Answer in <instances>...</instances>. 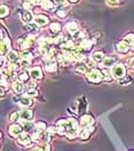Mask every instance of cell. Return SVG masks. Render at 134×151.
Masks as SVG:
<instances>
[{"label":"cell","instance_id":"cell-1","mask_svg":"<svg viewBox=\"0 0 134 151\" xmlns=\"http://www.w3.org/2000/svg\"><path fill=\"white\" fill-rule=\"evenodd\" d=\"M85 76H86L87 80L93 83V84H97V83L103 80V72L99 69H95V68L89 69V71Z\"/></svg>","mask_w":134,"mask_h":151},{"label":"cell","instance_id":"cell-2","mask_svg":"<svg viewBox=\"0 0 134 151\" xmlns=\"http://www.w3.org/2000/svg\"><path fill=\"white\" fill-rule=\"evenodd\" d=\"M35 41H36L35 35H30L28 37H22L21 39H19V46L22 50H27L33 46Z\"/></svg>","mask_w":134,"mask_h":151},{"label":"cell","instance_id":"cell-3","mask_svg":"<svg viewBox=\"0 0 134 151\" xmlns=\"http://www.w3.org/2000/svg\"><path fill=\"white\" fill-rule=\"evenodd\" d=\"M111 75L115 79H123L127 75V71H126V68L123 64H115V65L111 68Z\"/></svg>","mask_w":134,"mask_h":151},{"label":"cell","instance_id":"cell-4","mask_svg":"<svg viewBox=\"0 0 134 151\" xmlns=\"http://www.w3.org/2000/svg\"><path fill=\"white\" fill-rule=\"evenodd\" d=\"M66 30L69 35L71 36H76L77 33L81 30L80 29V24L78 22H75V21H71V22H68L66 24Z\"/></svg>","mask_w":134,"mask_h":151},{"label":"cell","instance_id":"cell-5","mask_svg":"<svg viewBox=\"0 0 134 151\" xmlns=\"http://www.w3.org/2000/svg\"><path fill=\"white\" fill-rule=\"evenodd\" d=\"M24 132L23 127L21 126V124H13L9 126V129H8V133L12 137H19L22 133Z\"/></svg>","mask_w":134,"mask_h":151},{"label":"cell","instance_id":"cell-6","mask_svg":"<svg viewBox=\"0 0 134 151\" xmlns=\"http://www.w3.org/2000/svg\"><path fill=\"white\" fill-rule=\"evenodd\" d=\"M30 77L32 78V80H41L43 77H44V72H43V69L40 66H33L31 68L29 71Z\"/></svg>","mask_w":134,"mask_h":151},{"label":"cell","instance_id":"cell-7","mask_svg":"<svg viewBox=\"0 0 134 151\" xmlns=\"http://www.w3.org/2000/svg\"><path fill=\"white\" fill-rule=\"evenodd\" d=\"M94 40L91 39V38H86L81 41H79V46L78 47L81 49V52H89L92 48H93V45H94Z\"/></svg>","mask_w":134,"mask_h":151},{"label":"cell","instance_id":"cell-8","mask_svg":"<svg viewBox=\"0 0 134 151\" xmlns=\"http://www.w3.org/2000/svg\"><path fill=\"white\" fill-rule=\"evenodd\" d=\"M31 142H32V137L28 134V132H23L17 137V143L22 147H28L31 144Z\"/></svg>","mask_w":134,"mask_h":151},{"label":"cell","instance_id":"cell-9","mask_svg":"<svg viewBox=\"0 0 134 151\" xmlns=\"http://www.w3.org/2000/svg\"><path fill=\"white\" fill-rule=\"evenodd\" d=\"M94 122H95V120H94V118H93L92 114L85 113V114H83V116L80 117L79 124H80L81 127H87V126H92V125H94Z\"/></svg>","mask_w":134,"mask_h":151},{"label":"cell","instance_id":"cell-10","mask_svg":"<svg viewBox=\"0 0 134 151\" xmlns=\"http://www.w3.org/2000/svg\"><path fill=\"white\" fill-rule=\"evenodd\" d=\"M130 49H131V46L125 40H120L116 44V52L119 54H127Z\"/></svg>","mask_w":134,"mask_h":151},{"label":"cell","instance_id":"cell-11","mask_svg":"<svg viewBox=\"0 0 134 151\" xmlns=\"http://www.w3.org/2000/svg\"><path fill=\"white\" fill-rule=\"evenodd\" d=\"M10 47H12V44H10L9 38L1 39V58L6 57V55L8 54V52L10 50Z\"/></svg>","mask_w":134,"mask_h":151},{"label":"cell","instance_id":"cell-12","mask_svg":"<svg viewBox=\"0 0 134 151\" xmlns=\"http://www.w3.org/2000/svg\"><path fill=\"white\" fill-rule=\"evenodd\" d=\"M45 63H46L45 69H46L47 72H56V70H58V61L55 58L46 60Z\"/></svg>","mask_w":134,"mask_h":151},{"label":"cell","instance_id":"cell-13","mask_svg":"<svg viewBox=\"0 0 134 151\" xmlns=\"http://www.w3.org/2000/svg\"><path fill=\"white\" fill-rule=\"evenodd\" d=\"M17 101H19V103L21 106H23V108H30L33 102H32V97H30L28 95H23V96H21L17 99Z\"/></svg>","mask_w":134,"mask_h":151},{"label":"cell","instance_id":"cell-14","mask_svg":"<svg viewBox=\"0 0 134 151\" xmlns=\"http://www.w3.org/2000/svg\"><path fill=\"white\" fill-rule=\"evenodd\" d=\"M21 55L16 50H9L8 54L6 55V60L9 62V63H19Z\"/></svg>","mask_w":134,"mask_h":151},{"label":"cell","instance_id":"cell-15","mask_svg":"<svg viewBox=\"0 0 134 151\" xmlns=\"http://www.w3.org/2000/svg\"><path fill=\"white\" fill-rule=\"evenodd\" d=\"M117 62H118V56H114V55H111V56H105L102 65L104 66V68H112L115 64H117Z\"/></svg>","mask_w":134,"mask_h":151},{"label":"cell","instance_id":"cell-16","mask_svg":"<svg viewBox=\"0 0 134 151\" xmlns=\"http://www.w3.org/2000/svg\"><path fill=\"white\" fill-rule=\"evenodd\" d=\"M19 116H21V119L22 120H28V122H31L33 119V112L32 110H30L28 108H24L21 112H19Z\"/></svg>","mask_w":134,"mask_h":151},{"label":"cell","instance_id":"cell-17","mask_svg":"<svg viewBox=\"0 0 134 151\" xmlns=\"http://www.w3.org/2000/svg\"><path fill=\"white\" fill-rule=\"evenodd\" d=\"M21 19H22V22L25 23V24L32 23V21H35L32 13L29 12V10H23V12L21 13Z\"/></svg>","mask_w":134,"mask_h":151},{"label":"cell","instance_id":"cell-18","mask_svg":"<svg viewBox=\"0 0 134 151\" xmlns=\"http://www.w3.org/2000/svg\"><path fill=\"white\" fill-rule=\"evenodd\" d=\"M35 23L39 25V27H46L48 23H49V19H48V16L46 15H37L36 17H35Z\"/></svg>","mask_w":134,"mask_h":151},{"label":"cell","instance_id":"cell-19","mask_svg":"<svg viewBox=\"0 0 134 151\" xmlns=\"http://www.w3.org/2000/svg\"><path fill=\"white\" fill-rule=\"evenodd\" d=\"M40 5H41V8L43 9L49 10V12H52V10H54L56 8V4L53 0H43Z\"/></svg>","mask_w":134,"mask_h":151},{"label":"cell","instance_id":"cell-20","mask_svg":"<svg viewBox=\"0 0 134 151\" xmlns=\"http://www.w3.org/2000/svg\"><path fill=\"white\" fill-rule=\"evenodd\" d=\"M12 88H13V91H14L16 94H21V93L24 92V85H23L22 81H19V79H17V80H14V81L12 83Z\"/></svg>","mask_w":134,"mask_h":151},{"label":"cell","instance_id":"cell-21","mask_svg":"<svg viewBox=\"0 0 134 151\" xmlns=\"http://www.w3.org/2000/svg\"><path fill=\"white\" fill-rule=\"evenodd\" d=\"M37 42H38L39 47H50L54 44L53 39H50V38L48 37H40L37 40Z\"/></svg>","mask_w":134,"mask_h":151},{"label":"cell","instance_id":"cell-22","mask_svg":"<svg viewBox=\"0 0 134 151\" xmlns=\"http://www.w3.org/2000/svg\"><path fill=\"white\" fill-rule=\"evenodd\" d=\"M76 71L78 72V73H84V75H86L87 72L89 71V66L86 64V62L80 61V62H78V63H77Z\"/></svg>","mask_w":134,"mask_h":151},{"label":"cell","instance_id":"cell-23","mask_svg":"<svg viewBox=\"0 0 134 151\" xmlns=\"http://www.w3.org/2000/svg\"><path fill=\"white\" fill-rule=\"evenodd\" d=\"M69 13V9H68L67 5H63V6H58V8L55 9V14L56 16L60 17V19H64Z\"/></svg>","mask_w":134,"mask_h":151},{"label":"cell","instance_id":"cell-24","mask_svg":"<svg viewBox=\"0 0 134 151\" xmlns=\"http://www.w3.org/2000/svg\"><path fill=\"white\" fill-rule=\"evenodd\" d=\"M104 58H105V55H104V53L103 52H101V50H99V52H95V53H93V55H92V60L95 62L96 64L99 63H103V61H104Z\"/></svg>","mask_w":134,"mask_h":151},{"label":"cell","instance_id":"cell-25","mask_svg":"<svg viewBox=\"0 0 134 151\" xmlns=\"http://www.w3.org/2000/svg\"><path fill=\"white\" fill-rule=\"evenodd\" d=\"M61 29H62V25H61L60 22H56V21H55V22H52V23L49 24V31H50L53 35L60 33Z\"/></svg>","mask_w":134,"mask_h":151},{"label":"cell","instance_id":"cell-26","mask_svg":"<svg viewBox=\"0 0 134 151\" xmlns=\"http://www.w3.org/2000/svg\"><path fill=\"white\" fill-rule=\"evenodd\" d=\"M50 140H52V134L48 132L47 129L40 132V134H39V141H43L44 143H49Z\"/></svg>","mask_w":134,"mask_h":151},{"label":"cell","instance_id":"cell-27","mask_svg":"<svg viewBox=\"0 0 134 151\" xmlns=\"http://www.w3.org/2000/svg\"><path fill=\"white\" fill-rule=\"evenodd\" d=\"M21 124V126L23 127V129H24V132H30L33 127H35V125H32L31 122H28V120H21L19 122Z\"/></svg>","mask_w":134,"mask_h":151},{"label":"cell","instance_id":"cell-28","mask_svg":"<svg viewBox=\"0 0 134 151\" xmlns=\"http://www.w3.org/2000/svg\"><path fill=\"white\" fill-rule=\"evenodd\" d=\"M35 128L40 131V132H43V131H46V129H47L48 126L44 120H39V122H36V123H35Z\"/></svg>","mask_w":134,"mask_h":151},{"label":"cell","instance_id":"cell-29","mask_svg":"<svg viewBox=\"0 0 134 151\" xmlns=\"http://www.w3.org/2000/svg\"><path fill=\"white\" fill-rule=\"evenodd\" d=\"M17 78H19V81H22V83H28V80H29V78H30V73L27 72V70H23L22 72L19 73Z\"/></svg>","mask_w":134,"mask_h":151},{"label":"cell","instance_id":"cell-30","mask_svg":"<svg viewBox=\"0 0 134 151\" xmlns=\"http://www.w3.org/2000/svg\"><path fill=\"white\" fill-rule=\"evenodd\" d=\"M19 55H21V58H22V60H27V61H31V60L33 58V54L30 52L29 49L22 50V53H21Z\"/></svg>","mask_w":134,"mask_h":151},{"label":"cell","instance_id":"cell-31","mask_svg":"<svg viewBox=\"0 0 134 151\" xmlns=\"http://www.w3.org/2000/svg\"><path fill=\"white\" fill-rule=\"evenodd\" d=\"M124 40L131 46V49L134 50V33H128L124 37Z\"/></svg>","mask_w":134,"mask_h":151},{"label":"cell","instance_id":"cell-32","mask_svg":"<svg viewBox=\"0 0 134 151\" xmlns=\"http://www.w3.org/2000/svg\"><path fill=\"white\" fill-rule=\"evenodd\" d=\"M22 6H23V9L24 10H29L30 12V10H32V8L36 6V4H35V2H32L31 0H24Z\"/></svg>","mask_w":134,"mask_h":151},{"label":"cell","instance_id":"cell-33","mask_svg":"<svg viewBox=\"0 0 134 151\" xmlns=\"http://www.w3.org/2000/svg\"><path fill=\"white\" fill-rule=\"evenodd\" d=\"M64 40H66V38L63 36V33H58L55 37L53 38V42H54L55 45H61Z\"/></svg>","mask_w":134,"mask_h":151},{"label":"cell","instance_id":"cell-34","mask_svg":"<svg viewBox=\"0 0 134 151\" xmlns=\"http://www.w3.org/2000/svg\"><path fill=\"white\" fill-rule=\"evenodd\" d=\"M8 15H9V8L7 6H5V5H1V7H0V16H1V19L7 17Z\"/></svg>","mask_w":134,"mask_h":151},{"label":"cell","instance_id":"cell-35","mask_svg":"<svg viewBox=\"0 0 134 151\" xmlns=\"http://www.w3.org/2000/svg\"><path fill=\"white\" fill-rule=\"evenodd\" d=\"M75 38H76V40H78V41H81V40H84V39L88 38V36H87V32L85 31V30H80L76 36H75Z\"/></svg>","mask_w":134,"mask_h":151},{"label":"cell","instance_id":"cell-36","mask_svg":"<svg viewBox=\"0 0 134 151\" xmlns=\"http://www.w3.org/2000/svg\"><path fill=\"white\" fill-rule=\"evenodd\" d=\"M28 96H30V97H38L39 96V92L37 91V88H29L28 91H27V94Z\"/></svg>","mask_w":134,"mask_h":151},{"label":"cell","instance_id":"cell-37","mask_svg":"<svg viewBox=\"0 0 134 151\" xmlns=\"http://www.w3.org/2000/svg\"><path fill=\"white\" fill-rule=\"evenodd\" d=\"M103 72V80H105V81H108V83H110L111 80H112V75H111V72H108L107 70H105V68H104V70L102 71Z\"/></svg>","mask_w":134,"mask_h":151},{"label":"cell","instance_id":"cell-38","mask_svg":"<svg viewBox=\"0 0 134 151\" xmlns=\"http://www.w3.org/2000/svg\"><path fill=\"white\" fill-rule=\"evenodd\" d=\"M19 118H21V116H19V112H17V111H13V112L9 114L10 122H17Z\"/></svg>","mask_w":134,"mask_h":151},{"label":"cell","instance_id":"cell-39","mask_svg":"<svg viewBox=\"0 0 134 151\" xmlns=\"http://www.w3.org/2000/svg\"><path fill=\"white\" fill-rule=\"evenodd\" d=\"M19 65L23 70H28L30 69V65H31V61H27V60H22L19 62Z\"/></svg>","mask_w":134,"mask_h":151},{"label":"cell","instance_id":"cell-40","mask_svg":"<svg viewBox=\"0 0 134 151\" xmlns=\"http://www.w3.org/2000/svg\"><path fill=\"white\" fill-rule=\"evenodd\" d=\"M47 131L50 134H58V126H49L47 128Z\"/></svg>","mask_w":134,"mask_h":151},{"label":"cell","instance_id":"cell-41","mask_svg":"<svg viewBox=\"0 0 134 151\" xmlns=\"http://www.w3.org/2000/svg\"><path fill=\"white\" fill-rule=\"evenodd\" d=\"M120 0H107V2L110 5V6H117L119 4Z\"/></svg>","mask_w":134,"mask_h":151},{"label":"cell","instance_id":"cell-42","mask_svg":"<svg viewBox=\"0 0 134 151\" xmlns=\"http://www.w3.org/2000/svg\"><path fill=\"white\" fill-rule=\"evenodd\" d=\"M55 4H56V6H63V5H67L66 2H64V0H53Z\"/></svg>","mask_w":134,"mask_h":151},{"label":"cell","instance_id":"cell-43","mask_svg":"<svg viewBox=\"0 0 134 151\" xmlns=\"http://www.w3.org/2000/svg\"><path fill=\"white\" fill-rule=\"evenodd\" d=\"M43 148H44V151H52V147L49 143H45V145Z\"/></svg>","mask_w":134,"mask_h":151},{"label":"cell","instance_id":"cell-44","mask_svg":"<svg viewBox=\"0 0 134 151\" xmlns=\"http://www.w3.org/2000/svg\"><path fill=\"white\" fill-rule=\"evenodd\" d=\"M128 65H130V68H132V69L134 70V56L130 58V61H128Z\"/></svg>","mask_w":134,"mask_h":151},{"label":"cell","instance_id":"cell-45","mask_svg":"<svg viewBox=\"0 0 134 151\" xmlns=\"http://www.w3.org/2000/svg\"><path fill=\"white\" fill-rule=\"evenodd\" d=\"M31 151H44V148H43V147H38V145H37V147L32 148V149H31Z\"/></svg>","mask_w":134,"mask_h":151},{"label":"cell","instance_id":"cell-46","mask_svg":"<svg viewBox=\"0 0 134 151\" xmlns=\"http://www.w3.org/2000/svg\"><path fill=\"white\" fill-rule=\"evenodd\" d=\"M31 1H32V2H35V4L37 5V4H41V1H43V0H31Z\"/></svg>","mask_w":134,"mask_h":151},{"label":"cell","instance_id":"cell-47","mask_svg":"<svg viewBox=\"0 0 134 151\" xmlns=\"http://www.w3.org/2000/svg\"><path fill=\"white\" fill-rule=\"evenodd\" d=\"M67 1L69 2V4H76L78 0H67Z\"/></svg>","mask_w":134,"mask_h":151},{"label":"cell","instance_id":"cell-48","mask_svg":"<svg viewBox=\"0 0 134 151\" xmlns=\"http://www.w3.org/2000/svg\"><path fill=\"white\" fill-rule=\"evenodd\" d=\"M130 151H133V150H130Z\"/></svg>","mask_w":134,"mask_h":151}]
</instances>
